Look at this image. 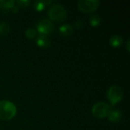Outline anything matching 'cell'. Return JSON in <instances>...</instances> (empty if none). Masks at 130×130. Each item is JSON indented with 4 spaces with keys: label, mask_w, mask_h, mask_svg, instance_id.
Listing matches in <instances>:
<instances>
[{
    "label": "cell",
    "mask_w": 130,
    "mask_h": 130,
    "mask_svg": "<svg viewBox=\"0 0 130 130\" xmlns=\"http://www.w3.org/2000/svg\"><path fill=\"white\" fill-rule=\"evenodd\" d=\"M17 113L16 106L9 101H0V120L8 121L13 119Z\"/></svg>",
    "instance_id": "cell-1"
},
{
    "label": "cell",
    "mask_w": 130,
    "mask_h": 130,
    "mask_svg": "<svg viewBox=\"0 0 130 130\" xmlns=\"http://www.w3.org/2000/svg\"><path fill=\"white\" fill-rule=\"evenodd\" d=\"M48 16L51 21L62 22L67 18V11L61 5L55 4L50 8L48 11Z\"/></svg>",
    "instance_id": "cell-2"
},
{
    "label": "cell",
    "mask_w": 130,
    "mask_h": 130,
    "mask_svg": "<svg viewBox=\"0 0 130 130\" xmlns=\"http://www.w3.org/2000/svg\"><path fill=\"white\" fill-rule=\"evenodd\" d=\"M107 97L111 105H115L122 101L123 97V90L117 85H113L109 88L107 92Z\"/></svg>",
    "instance_id": "cell-3"
},
{
    "label": "cell",
    "mask_w": 130,
    "mask_h": 130,
    "mask_svg": "<svg viewBox=\"0 0 130 130\" xmlns=\"http://www.w3.org/2000/svg\"><path fill=\"white\" fill-rule=\"evenodd\" d=\"M110 109V106L108 104L104 101H100L96 103L92 107L91 112L94 117H95L96 118L102 119L107 117Z\"/></svg>",
    "instance_id": "cell-4"
},
{
    "label": "cell",
    "mask_w": 130,
    "mask_h": 130,
    "mask_svg": "<svg viewBox=\"0 0 130 130\" xmlns=\"http://www.w3.org/2000/svg\"><path fill=\"white\" fill-rule=\"evenodd\" d=\"M99 4L98 0H81L78 3V7L83 13H91L98 9Z\"/></svg>",
    "instance_id": "cell-5"
},
{
    "label": "cell",
    "mask_w": 130,
    "mask_h": 130,
    "mask_svg": "<svg viewBox=\"0 0 130 130\" xmlns=\"http://www.w3.org/2000/svg\"><path fill=\"white\" fill-rule=\"evenodd\" d=\"M54 30V25L50 20L48 19H41L37 24V30L40 34L47 35L52 33Z\"/></svg>",
    "instance_id": "cell-6"
},
{
    "label": "cell",
    "mask_w": 130,
    "mask_h": 130,
    "mask_svg": "<svg viewBox=\"0 0 130 130\" xmlns=\"http://www.w3.org/2000/svg\"><path fill=\"white\" fill-rule=\"evenodd\" d=\"M36 43L38 46L43 49H46L51 45V42L49 37L46 35H43V34H40L37 37Z\"/></svg>",
    "instance_id": "cell-7"
},
{
    "label": "cell",
    "mask_w": 130,
    "mask_h": 130,
    "mask_svg": "<svg viewBox=\"0 0 130 130\" xmlns=\"http://www.w3.org/2000/svg\"><path fill=\"white\" fill-rule=\"evenodd\" d=\"M107 117L111 123H118L122 117V114L118 109L113 108V109H110L107 115Z\"/></svg>",
    "instance_id": "cell-8"
},
{
    "label": "cell",
    "mask_w": 130,
    "mask_h": 130,
    "mask_svg": "<svg viewBox=\"0 0 130 130\" xmlns=\"http://www.w3.org/2000/svg\"><path fill=\"white\" fill-rule=\"evenodd\" d=\"M59 32L60 35H62L63 37H69L73 33V27L72 25H70L69 24H66L62 25L59 27Z\"/></svg>",
    "instance_id": "cell-9"
},
{
    "label": "cell",
    "mask_w": 130,
    "mask_h": 130,
    "mask_svg": "<svg viewBox=\"0 0 130 130\" xmlns=\"http://www.w3.org/2000/svg\"><path fill=\"white\" fill-rule=\"evenodd\" d=\"M123 43V38L120 35H113L110 38V44L113 47H119Z\"/></svg>",
    "instance_id": "cell-10"
},
{
    "label": "cell",
    "mask_w": 130,
    "mask_h": 130,
    "mask_svg": "<svg viewBox=\"0 0 130 130\" xmlns=\"http://www.w3.org/2000/svg\"><path fill=\"white\" fill-rule=\"evenodd\" d=\"M52 2L51 1H36L34 3V8L37 11H43L45 7L48 5H50Z\"/></svg>",
    "instance_id": "cell-11"
},
{
    "label": "cell",
    "mask_w": 130,
    "mask_h": 130,
    "mask_svg": "<svg viewBox=\"0 0 130 130\" xmlns=\"http://www.w3.org/2000/svg\"><path fill=\"white\" fill-rule=\"evenodd\" d=\"M10 31L9 25L6 22H1L0 23V35L5 36L7 35Z\"/></svg>",
    "instance_id": "cell-12"
},
{
    "label": "cell",
    "mask_w": 130,
    "mask_h": 130,
    "mask_svg": "<svg viewBox=\"0 0 130 130\" xmlns=\"http://www.w3.org/2000/svg\"><path fill=\"white\" fill-rule=\"evenodd\" d=\"M101 18L97 15V14H94L92 16H91L90 18V24L92 27H98L101 24Z\"/></svg>",
    "instance_id": "cell-13"
},
{
    "label": "cell",
    "mask_w": 130,
    "mask_h": 130,
    "mask_svg": "<svg viewBox=\"0 0 130 130\" xmlns=\"http://www.w3.org/2000/svg\"><path fill=\"white\" fill-rule=\"evenodd\" d=\"M37 30H35L34 28H28L25 31V36L29 39L34 38L35 37H37Z\"/></svg>",
    "instance_id": "cell-14"
},
{
    "label": "cell",
    "mask_w": 130,
    "mask_h": 130,
    "mask_svg": "<svg viewBox=\"0 0 130 130\" xmlns=\"http://www.w3.org/2000/svg\"><path fill=\"white\" fill-rule=\"evenodd\" d=\"M15 2L18 4V6H20L21 8H26L30 3V2L29 0H21V1H17Z\"/></svg>",
    "instance_id": "cell-15"
},
{
    "label": "cell",
    "mask_w": 130,
    "mask_h": 130,
    "mask_svg": "<svg viewBox=\"0 0 130 130\" xmlns=\"http://www.w3.org/2000/svg\"><path fill=\"white\" fill-rule=\"evenodd\" d=\"M0 9H8L7 8V1L0 0Z\"/></svg>",
    "instance_id": "cell-16"
},
{
    "label": "cell",
    "mask_w": 130,
    "mask_h": 130,
    "mask_svg": "<svg viewBox=\"0 0 130 130\" xmlns=\"http://www.w3.org/2000/svg\"><path fill=\"white\" fill-rule=\"evenodd\" d=\"M11 9V11H12L14 13H18V9H19V8H18V5H14Z\"/></svg>",
    "instance_id": "cell-17"
},
{
    "label": "cell",
    "mask_w": 130,
    "mask_h": 130,
    "mask_svg": "<svg viewBox=\"0 0 130 130\" xmlns=\"http://www.w3.org/2000/svg\"><path fill=\"white\" fill-rule=\"evenodd\" d=\"M76 24H76V27H77L78 29H80V28H81V27H83V25H84V24H83V22H82V21H78Z\"/></svg>",
    "instance_id": "cell-18"
},
{
    "label": "cell",
    "mask_w": 130,
    "mask_h": 130,
    "mask_svg": "<svg viewBox=\"0 0 130 130\" xmlns=\"http://www.w3.org/2000/svg\"><path fill=\"white\" fill-rule=\"evenodd\" d=\"M129 40L127 41V50L128 51H129Z\"/></svg>",
    "instance_id": "cell-19"
}]
</instances>
